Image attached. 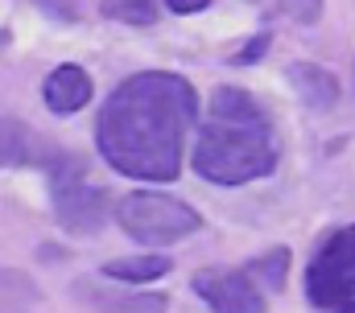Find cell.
<instances>
[{
	"label": "cell",
	"mask_w": 355,
	"mask_h": 313,
	"mask_svg": "<svg viewBox=\"0 0 355 313\" xmlns=\"http://www.w3.org/2000/svg\"><path fill=\"white\" fill-rule=\"evenodd\" d=\"M33 153V136L17 120H0V165H21Z\"/></svg>",
	"instance_id": "4fadbf2b"
},
{
	"label": "cell",
	"mask_w": 355,
	"mask_h": 313,
	"mask_svg": "<svg viewBox=\"0 0 355 313\" xmlns=\"http://www.w3.org/2000/svg\"><path fill=\"white\" fill-rule=\"evenodd\" d=\"M71 293L91 313H166V297L162 293H132V285L103 289L99 280H75Z\"/></svg>",
	"instance_id": "52a82bcc"
},
{
	"label": "cell",
	"mask_w": 355,
	"mask_h": 313,
	"mask_svg": "<svg viewBox=\"0 0 355 313\" xmlns=\"http://www.w3.org/2000/svg\"><path fill=\"white\" fill-rule=\"evenodd\" d=\"M285 268H289V247H277V251H268L261 260H252V268H248V276L257 280V276H265V285L272 289H281V280H285Z\"/></svg>",
	"instance_id": "5bb4252c"
},
{
	"label": "cell",
	"mask_w": 355,
	"mask_h": 313,
	"mask_svg": "<svg viewBox=\"0 0 355 313\" xmlns=\"http://www.w3.org/2000/svg\"><path fill=\"white\" fill-rule=\"evenodd\" d=\"M289 87H293L297 99H302L306 107H314V111H327V107H335V99H339L335 75H327V71L314 66V62H293V66H289Z\"/></svg>",
	"instance_id": "9c48e42d"
},
{
	"label": "cell",
	"mask_w": 355,
	"mask_h": 313,
	"mask_svg": "<svg viewBox=\"0 0 355 313\" xmlns=\"http://www.w3.org/2000/svg\"><path fill=\"white\" fill-rule=\"evenodd\" d=\"M91 75L83 66H75V62H67V66H54L50 78H46V87H42V99H46V107L54 111V116H75L79 107H87L91 103Z\"/></svg>",
	"instance_id": "ba28073f"
},
{
	"label": "cell",
	"mask_w": 355,
	"mask_h": 313,
	"mask_svg": "<svg viewBox=\"0 0 355 313\" xmlns=\"http://www.w3.org/2000/svg\"><path fill=\"white\" fill-rule=\"evenodd\" d=\"M322 4L327 0H281V12L289 21H297V25H314L322 17Z\"/></svg>",
	"instance_id": "9a60e30c"
},
{
	"label": "cell",
	"mask_w": 355,
	"mask_h": 313,
	"mask_svg": "<svg viewBox=\"0 0 355 313\" xmlns=\"http://www.w3.org/2000/svg\"><path fill=\"white\" fill-rule=\"evenodd\" d=\"M166 272H170V260H166V256H124V260L103 264V276H107V280L132 285V289H145L149 280H162Z\"/></svg>",
	"instance_id": "30bf717a"
},
{
	"label": "cell",
	"mask_w": 355,
	"mask_h": 313,
	"mask_svg": "<svg viewBox=\"0 0 355 313\" xmlns=\"http://www.w3.org/2000/svg\"><path fill=\"white\" fill-rule=\"evenodd\" d=\"M116 223L120 231L145 247H170L178 239L194 235L202 227V215L182 202L174 194H157V190H132L116 202Z\"/></svg>",
	"instance_id": "3957f363"
},
{
	"label": "cell",
	"mask_w": 355,
	"mask_h": 313,
	"mask_svg": "<svg viewBox=\"0 0 355 313\" xmlns=\"http://www.w3.org/2000/svg\"><path fill=\"white\" fill-rule=\"evenodd\" d=\"M272 169H277V145L268 111L248 91L219 87L194 141V173L215 186H244Z\"/></svg>",
	"instance_id": "7a4b0ae2"
},
{
	"label": "cell",
	"mask_w": 355,
	"mask_h": 313,
	"mask_svg": "<svg viewBox=\"0 0 355 313\" xmlns=\"http://www.w3.org/2000/svg\"><path fill=\"white\" fill-rule=\"evenodd\" d=\"M37 310H42L37 285L17 268H0V313H37Z\"/></svg>",
	"instance_id": "8fae6325"
},
{
	"label": "cell",
	"mask_w": 355,
	"mask_h": 313,
	"mask_svg": "<svg viewBox=\"0 0 355 313\" xmlns=\"http://www.w3.org/2000/svg\"><path fill=\"white\" fill-rule=\"evenodd\" d=\"M103 17L124 21V25H153L162 12V0H103Z\"/></svg>",
	"instance_id": "7c38bea8"
},
{
	"label": "cell",
	"mask_w": 355,
	"mask_h": 313,
	"mask_svg": "<svg viewBox=\"0 0 355 313\" xmlns=\"http://www.w3.org/2000/svg\"><path fill=\"white\" fill-rule=\"evenodd\" d=\"M194 111H198V99L186 78L170 71L132 75L107 95L95 120V145L103 161L124 177L174 181Z\"/></svg>",
	"instance_id": "6da1fadb"
},
{
	"label": "cell",
	"mask_w": 355,
	"mask_h": 313,
	"mask_svg": "<svg viewBox=\"0 0 355 313\" xmlns=\"http://www.w3.org/2000/svg\"><path fill=\"white\" fill-rule=\"evenodd\" d=\"M265 50H268V33H257V37H252V42H248V46L236 54V62H240V66H248V62H261V58H265Z\"/></svg>",
	"instance_id": "2e32d148"
},
{
	"label": "cell",
	"mask_w": 355,
	"mask_h": 313,
	"mask_svg": "<svg viewBox=\"0 0 355 313\" xmlns=\"http://www.w3.org/2000/svg\"><path fill=\"white\" fill-rule=\"evenodd\" d=\"M306 297L318 310L355 313V227L327 235L306 268Z\"/></svg>",
	"instance_id": "277c9868"
},
{
	"label": "cell",
	"mask_w": 355,
	"mask_h": 313,
	"mask_svg": "<svg viewBox=\"0 0 355 313\" xmlns=\"http://www.w3.org/2000/svg\"><path fill=\"white\" fill-rule=\"evenodd\" d=\"M166 8H174V12H198V8H207L211 0H162Z\"/></svg>",
	"instance_id": "e0dca14e"
},
{
	"label": "cell",
	"mask_w": 355,
	"mask_h": 313,
	"mask_svg": "<svg viewBox=\"0 0 355 313\" xmlns=\"http://www.w3.org/2000/svg\"><path fill=\"white\" fill-rule=\"evenodd\" d=\"M54 215L71 235H95L107 223V198L99 186H91L83 165L67 156V165L54 169Z\"/></svg>",
	"instance_id": "5b68a950"
},
{
	"label": "cell",
	"mask_w": 355,
	"mask_h": 313,
	"mask_svg": "<svg viewBox=\"0 0 355 313\" xmlns=\"http://www.w3.org/2000/svg\"><path fill=\"white\" fill-rule=\"evenodd\" d=\"M194 293L215 313H265V289L248 268H202L194 272Z\"/></svg>",
	"instance_id": "8992f818"
}]
</instances>
